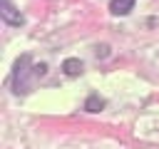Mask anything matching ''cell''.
<instances>
[{
	"label": "cell",
	"instance_id": "cell-1",
	"mask_svg": "<svg viewBox=\"0 0 159 149\" xmlns=\"http://www.w3.org/2000/svg\"><path fill=\"white\" fill-rule=\"evenodd\" d=\"M0 15H2V20L7 22V25H22L25 20H22V15L15 10V5L10 2V0H0Z\"/></svg>",
	"mask_w": 159,
	"mask_h": 149
},
{
	"label": "cell",
	"instance_id": "cell-2",
	"mask_svg": "<svg viewBox=\"0 0 159 149\" xmlns=\"http://www.w3.org/2000/svg\"><path fill=\"white\" fill-rule=\"evenodd\" d=\"M62 70H65V74H67V77H77V74H82L84 65H82L77 57H67V60L62 62Z\"/></svg>",
	"mask_w": 159,
	"mask_h": 149
},
{
	"label": "cell",
	"instance_id": "cell-3",
	"mask_svg": "<svg viewBox=\"0 0 159 149\" xmlns=\"http://www.w3.org/2000/svg\"><path fill=\"white\" fill-rule=\"evenodd\" d=\"M137 0H112L109 2V12L112 15H127L132 7H134Z\"/></svg>",
	"mask_w": 159,
	"mask_h": 149
},
{
	"label": "cell",
	"instance_id": "cell-4",
	"mask_svg": "<svg viewBox=\"0 0 159 149\" xmlns=\"http://www.w3.org/2000/svg\"><path fill=\"white\" fill-rule=\"evenodd\" d=\"M102 107H104V99H102L99 94H89L87 102H84V109H87V112H99Z\"/></svg>",
	"mask_w": 159,
	"mask_h": 149
}]
</instances>
